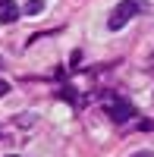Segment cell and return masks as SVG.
<instances>
[{"instance_id":"cell-1","label":"cell","mask_w":154,"mask_h":157,"mask_svg":"<svg viewBox=\"0 0 154 157\" xmlns=\"http://www.w3.org/2000/svg\"><path fill=\"white\" fill-rule=\"evenodd\" d=\"M145 10H148V3H145V0H120V3L113 6L110 19H107V29H110V32H120L123 25L135 16V13H145Z\"/></svg>"},{"instance_id":"cell-2","label":"cell","mask_w":154,"mask_h":157,"mask_svg":"<svg viewBox=\"0 0 154 157\" xmlns=\"http://www.w3.org/2000/svg\"><path fill=\"white\" fill-rule=\"evenodd\" d=\"M104 110H107V116H110L117 126L129 123L132 116H135V107H132L126 98H120V94H110V98H107V104H104Z\"/></svg>"},{"instance_id":"cell-3","label":"cell","mask_w":154,"mask_h":157,"mask_svg":"<svg viewBox=\"0 0 154 157\" xmlns=\"http://www.w3.org/2000/svg\"><path fill=\"white\" fill-rule=\"evenodd\" d=\"M19 19V6L13 3V0H0V22L10 25V22H16Z\"/></svg>"},{"instance_id":"cell-4","label":"cell","mask_w":154,"mask_h":157,"mask_svg":"<svg viewBox=\"0 0 154 157\" xmlns=\"http://www.w3.org/2000/svg\"><path fill=\"white\" fill-rule=\"evenodd\" d=\"M41 10H44L41 0H32V3H25V13H32V16H35V13H41Z\"/></svg>"},{"instance_id":"cell-5","label":"cell","mask_w":154,"mask_h":157,"mask_svg":"<svg viewBox=\"0 0 154 157\" xmlns=\"http://www.w3.org/2000/svg\"><path fill=\"white\" fill-rule=\"evenodd\" d=\"M6 91H10V82H3V78H0V98H3Z\"/></svg>"},{"instance_id":"cell-6","label":"cell","mask_w":154,"mask_h":157,"mask_svg":"<svg viewBox=\"0 0 154 157\" xmlns=\"http://www.w3.org/2000/svg\"><path fill=\"white\" fill-rule=\"evenodd\" d=\"M132 157H154V154H151V151H135Z\"/></svg>"},{"instance_id":"cell-7","label":"cell","mask_w":154,"mask_h":157,"mask_svg":"<svg viewBox=\"0 0 154 157\" xmlns=\"http://www.w3.org/2000/svg\"><path fill=\"white\" fill-rule=\"evenodd\" d=\"M151 66H154V54H151Z\"/></svg>"},{"instance_id":"cell-8","label":"cell","mask_w":154,"mask_h":157,"mask_svg":"<svg viewBox=\"0 0 154 157\" xmlns=\"http://www.w3.org/2000/svg\"><path fill=\"white\" fill-rule=\"evenodd\" d=\"M6 157H19V154H6Z\"/></svg>"},{"instance_id":"cell-9","label":"cell","mask_w":154,"mask_h":157,"mask_svg":"<svg viewBox=\"0 0 154 157\" xmlns=\"http://www.w3.org/2000/svg\"><path fill=\"white\" fill-rule=\"evenodd\" d=\"M0 66H3V60H0Z\"/></svg>"}]
</instances>
